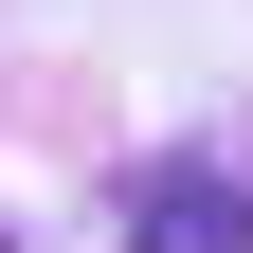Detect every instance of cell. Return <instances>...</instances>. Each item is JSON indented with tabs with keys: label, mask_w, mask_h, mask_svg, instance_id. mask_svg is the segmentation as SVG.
Listing matches in <instances>:
<instances>
[{
	"label": "cell",
	"mask_w": 253,
	"mask_h": 253,
	"mask_svg": "<svg viewBox=\"0 0 253 253\" xmlns=\"http://www.w3.org/2000/svg\"><path fill=\"white\" fill-rule=\"evenodd\" d=\"M126 253H253L235 163H126Z\"/></svg>",
	"instance_id": "cell-1"
}]
</instances>
